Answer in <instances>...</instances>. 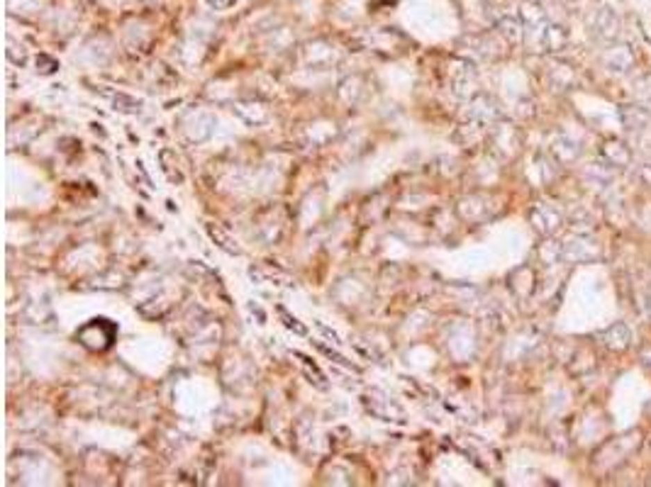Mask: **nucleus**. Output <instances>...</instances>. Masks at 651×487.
Segmentation results:
<instances>
[{
	"mask_svg": "<svg viewBox=\"0 0 651 487\" xmlns=\"http://www.w3.org/2000/svg\"><path fill=\"white\" fill-rule=\"evenodd\" d=\"M279 314H281V317H283V322H286V327H288V329H295V332H298V334H305V327H300V324H298V319H295V317H290V314L286 312L283 307H279Z\"/></svg>",
	"mask_w": 651,
	"mask_h": 487,
	"instance_id": "f257e3e1",
	"label": "nucleus"
}]
</instances>
